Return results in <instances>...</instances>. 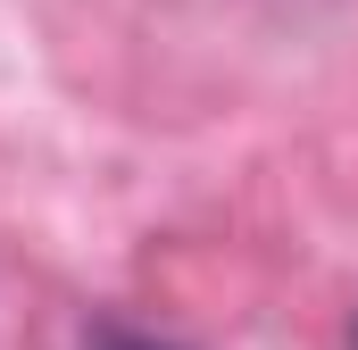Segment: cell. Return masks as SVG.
Returning a JSON list of instances; mask_svg holds the SVG:
<instances>
[{
    "mask_svg": "<svg viewBox=\"0 0 358 350\" xmlns=\"http://www.w3.org/2000/svg\"><path fill=\"white\" fill-rule=\"evenodd\" d=\"M92 350H167V342H150V334H125V326H100V334H92Z\"/></svg>",
    "mask_w": 358,
    "mask_h": 350,
    "instance_id": "6da1fadb",
    "label": "cell"
}]
</instances>
